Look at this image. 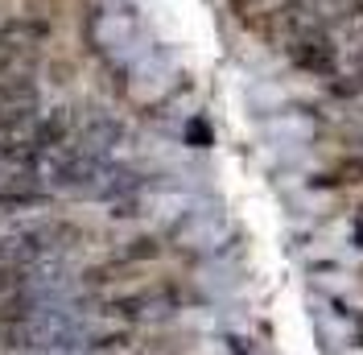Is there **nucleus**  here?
I'll use <instances>...</instances> for the list:
<instances>
[{"mask_svg": "<svg viewBox=\"0 0 363 355\" xmlns=\"http://www.w3.org/2000/svg\"><path fill=\"white\" fill-rule=\"evenodd\" d=\"M285 58L289 67L301 75H314V79H335L339 75V42L326 25H301L285 33Z\"/></svg>", "mask_w": 363, "mask_h": 355, "instance_id": "f257e3e1", "label": "nucleus"}, {"mask_svg": "<svg viewBox=\"0 0 363 355\" xmlns=\"http://www.w3.org/2000/svg\"><path fill=\"white\" fill-rule=\"evenodd\" d=\"M124 141V124L112 120V116H91L87 124L79 129V149H87L95 157H108Z\"/></svg>", "mask_w": 363, "mask_h": 355, "instance_id": "f03ea898", "label": "nucleus"}, {"mask_svg": "<svg viewBox=\"0 0 363 355\" xmlns=\"http://www.w3.org/2000/svg\"><path fill=\"white\" fill-rule=\"evenodd\" d=\"M326 29L335 33V42L339 45H355V50H359L363 45V0H342L339 13L330 17Z\"/></svg>", "mask_w": 363, "mask_h": 355, "instance_id": "7ed1b4c3", "label": "nucleus"}, {"mask_svg": "<svg viewBox=\"0 0 363 355\" xmlns=\"http://www.w3.org/2000/svg\"><path fill=\"white\" fill-rule=\"evenodd\" d=\"M45 38H50V25L45 21H9L4 29H0V45H9L13 54L17 50H33V45H42Z\"/></svg>", "mask_w": 363, "mask_h": 355, "instance_id": "20e7f679", "label": "nucleus"}, {"mask_svg": "<svg viewBox=\"0 0 363 355\" xmlns=\"http://www.w3.org/2000/svg\"><path fill=\"white\" fill-rule=\"evenodd\" d=\"M326 91H330L335 99H359L363 95V45H359V54H355L351 75H335V79L326 83Z\"/></svg>", "mask_w": 363, "mask_h": 355, "instance_id": "39448f33", "label": "nucleus"}, {"mask_svg": "<svg viewBox=\"0 0 363 355\" xmlns=\"http://www.w3.org/2000/svg\"><path fill=\"white\" fill-rule=\"evenodd\" d=\"M25 289H33L29 265H0V302L13 297V293H25Z\"/></svg>", "mask_w": 363, "mask_h": 355, "instance_id": "423d86ee", "label": "nucleus"}, {"mask_svg": "<svg viewBox=\"0 0 363 355\" xmlns=\"http://www.w3.org/2000/svg\"><path fill=\"white\" fill-rule=\"evenodd\" d=\"M133 273L128 261H112V265H95L87 268V285H116V281H124Z\"/></svg>", "mask_w": 363, "mask_h": 355, "instance_id": "0eeeda50", "label": "nucleus"}, {"mask_svg": "<svg viewBox=\"0 0 363 355\" xmlns=\"http://www.w3.org/2000/svg\"><path fill=\"white\" fill-rule=\"evenodd\" d=\"M153 256H161V244L157 240H149V236L133 240V244L120 252V261H128V265H136V261H153Z\"/></svg>", "mask_w": 363, "mask_h": 355, "instance_id": "6e6552de", "label": "nucleus"}, {"mask_svg": "<svg viewBox=\"0 0 363 355\" xmlns=\"http://www.w3.org/2000/svg\"><path fill=\"white\" fill-rule=\"evenodd\" d=\"M355 244L363 248V207H359V215H355Z\"/></svg>", "mask_w": 363, "mask_h": 355, "instance_id": "1a4fd4ad", "label": "nucleus"}]
</instances>
